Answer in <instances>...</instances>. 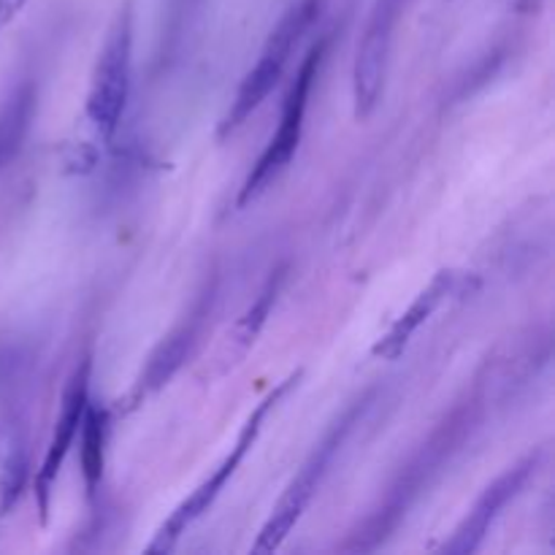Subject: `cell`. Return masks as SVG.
Listing matches in <instances>:
<instances>
[{"label":"cell","instance_id":"obj_1","mask_svg":"<svg viewBox=\"0 0 555 555\" xmlns=\"http://www.w3.org/2000/svg\"><path fill=\"white\" fill-rule=\"evenodd\" d=\"M480 390H475L472 396H466L464 401L450 410V415L439 423L431 431V437L421 444L415 455L410 459V464L399 472V477L393 480V486L388 488L385 499L379 502V507L358 526V531H352L350 540L345 542V551L350 553H366L377 551L396 529H399L401 520L406 518V513L412 509V504L423 496L428 486L437 480L444 472V466L453 461V455L464 448L466 439L472 437L475 426L480 423Z\"/></svg>","mask_w":555,"mask_h":555},{"label":"cell","instance_id":"obj_2","mask_svg":"<svg viewBox=\"0 0 555 555\" xmlns=\"http://www.w3.org/2000/svg\"><path fill=\"white\" fill-rule=\"evenodd\" d=\"M301 377H304V372L291 374L285 383L276 385V388L271 390V393L266 396V399L260 401V404L255 406L253 412H249L247 423H244L242 434H238V439H236V444L231 448V453L222 459V464L217 466L215 475H211L209 480L201 482V486L195 488V491L190 493V496L184 499V502L179 504L177 509H173L171 518H168L166 524L157 529L155 540H152V545H150V553H171L173 547L179 545V540L188 534L190 526H193L195 520H201L206 513H209L211 504L220 499V493L225 491V486L231 482V477L236 475V469L242 466V461L247 459V453L255 448V442H258L260 431H263L266 417L271 415V410H276V406L285 401V396L291 393L293 388H298Z\"/></svg>","mask_w":555,"mask_h":555},{"label":"cell","instance_id":"obj_3","mask_svg":"<svg viewBox=\"0 0 555 555\" xmlns=\"http://www.w3.org/2000/svg\"><path fill=\"white\" fill-rule=\"evenodd\" d=\"M133 81V5L125 3L106 33L87 90V119L101 139H114Z\"/></svg>","mask_w":555,"mask_h":555},{"label":"cell","instance_id":"obj_4","mask_svg":"<svg viewBox=\"0 0 555 555\" xmlns=\"http://www.w3.org/2000/svg\"><path fill=\"white\" fill-rule=\"evenodd\" d=\"M320 3H323V0H298L296 5H291V9L282 14V20L276 22L271 36L266 38L263 49H260L258 63L247 70V76H244L242 85H238L236 98L231 101V108H228V114L222 117L220 139H228L231 133H236V130L258 112L260 103L269 98V92L280 85L287 60H291L293 54V47H296L298 38L307 33V27L312 25V20L320 11Z\"/></svg>","mask_w":555,"mask_h":555},{"label":"cell","instance_id":"obj_5","mask_svg":"<svg viewBox=\"0 0 555 555\" xmlns=\"http://www.w3.org/2000/svg\"><path fill=\"white\" fill-rule=\"evenodd\" d=\"M366 404H369V399L356 401V404H352L350 410L341 415V421H336L334 426H331V431L325 434L323 442L312 450V455L304 461V466L298 469V475L293 477V482L287 486V491L282 493V499H280V504L274 507V513L269 515V520H266L263 529H260L258 540H255V545H253V553L280 551L282 542L291 537V531L296 529V524L304 518V513H307L309 504H312L314 493H318L320 486H323L325 475H328L331 464H334L336 453L341 450L345 439L350 437L352 426H356V423L361 421L363 412H366Z\"/></svg>","mask_w":555,"mask_h":555},{"label":"cell","instance_id":"obj_6","mask_svg":"<svg viewBox=\"0 0 555 555\" xmlns=\"http://www.w3.org/2000/svg\"><path fill=\"white\" fill-rule=\"evenodd\" d=\"M325 47H328V38H323L320 43H314L312 49L304 57L301 68H298L296 79H293L291 90H287L285 103H282L280 125H276V133L271 135L269 144H266L263 155L258 157V163L253 166V171L244 179V188L238 193V206L249 204L253 198H258L287 166H291L293 155L298 152L304 135V119H307L309 108V95H312V87L318 81L320 65H323Z\"/></svg>","mask_w":555,"mask_h":555},{"label":"cell","instance_id":"obj_7","mask_svg":"<svg viewBox=\"0 0 555 555\" xmlns=\"http://www.w3.org/2000/svg\"><path fill=\"white\" fill-rule=\"evenodd\" d=\"M406 0H374L369 14L366 30L358 43L356 65H352V101H356V117L369 119L379 106L385 92V74H388L390 47L399 16Z\"/></svg>","mask_w":555,"mask_h":555},{"label":"cell","instance_id":"obj_8","mask_svg":"<svg viewBox=\"0 0 555 555\" xmlns=\"http://www.w3.org/2000/svg\"><path fill=\"white\" fill-rule=\"evenodd\" d=\"M90 374H92V358H81L79 366L68 377V385L63 390V404H60L57 423H54L52 439L43 453L41 469L36 472V504L41 524L49 518V499H52V488L57 482L60 472H63L65 459H68L70 448H74L76 437H79L81 417H85L87 401H90Z\"/></svg>","mask_w":555,"mask_h":555},{"label":"cell","instance_id":"obj_9","mask_svg":"<svg viewBox=\"0 0 555 555\" xmlns=\"http://www.w3.org/2000/svg\"><path fill=\"white\" fill-rule=\"evenodd\" d=\"M540 464L542 453L537 450V453H529L526 459H520L518 464L509 466L502 477H496V480L482 491V496L477 499L472 513L464 518V524L455 529L453 540L444 542L442 551L450 555H472L480 551L491 526L496 524V518L502 515V509L524 491V486L529 482V477L540 469Z\"/></svg>","mask_w":555,"mask_h":555},{"label":"cell","instance_id":"obj_10","mask_svg":"<svg viewBox=\"0 0 555 555\" xmlns=\"http://www.w3.org/2000/svg\"><path fill=\"white\" fill-rule=\"evenodd\" d=\"M215 285H206L204 291L198 293V298L193 301L190 312L184 314L182 323L155 347V352L146 361L144 372L135 379L133 393H130V401L133 404H141L146 396L157 393L163 385H168V379L182 369V363L188 361V356L193 352L195 341H198L201 331H204V323L209 320L211 307H215Z\"/></svg>","mask_w":555,"mask_h":555},{"label":"cell","instance_id":"obj_11","mask_svg":"<svg viewBox=\"0 0 555 555\" xmlns=\"http://www.w3.org/2000/svg\"><path fill=\"white\" fill-rule=\"evenodd\" d=\"M455 285H459V274H455L453 269L437 271V274H434V280L428 282L421 293H417V298L410 304V309H406V312L401 314L393 325H390L388 334H385L383 339L372 347V356L383 358V361H396V358H399L401 352L410 347L412 336L421 331V325L428 323V320H431V314L437 312V309L442 307L450 296H453Z\"/></svg>","mask_w":555,"mask_h":555},{"label":"cell","instance_id":"obj_12","mask_svg":"<svg viewBox=\"0 0 555 555\" xmlns=\"http://www.w3.org/2000/svg\"><path fill=\"white\" fill-rule=\"evenodd\" d=\"M36 106L38 87L33 79H22L0 106V171H5L22 152V144L33 128Z\"/></svg>","mask_w":555,"mask_h":555},{"label":"cell","instance_id":"obj_13","mask_svg":"<svg viewBox=\"0 0 555 555\" xmlns=\"http://www.w3.org/2000/svg\"><path fill=\"white\" fill-rule=\"evenodd\" d=\"M81 477H85L87 496L95 499L103 482V466H106V439H108V412L106 406L87 401L85 417H81Z\"/></svg>","mask_w":555,"mask_h":555},{"label":"cell","instance_id":"obj_14","mask_svg":"<svg viewBox=\"0 0 555 555\" xmlns=\"http://www.w3.org/2000/svg\"><path fill=\"white\" fill-rule=\"evenodd\" d=\"M282 282H285V269H280L274 276H271L269 282H266V287L260 291L258 301H255L253 307L247 309V314L238 320L236 341H238V347H242V350H247V347L253 345L255 336L260 334V328H263L266 320H269L271 307H274L276 296H280V291H282Z\"/></svg>","mask_w":555,"mask_h":555},{"label":"cell","instance_id":"obj_15","mask_svg":"<svg viewBox=\"0 0 555 555\" xmlns=\"http://www.w3.org/2000/svg\"><path fill=\"white\" fill-rule=\"evenodd\" d=\"M27 5V0H0V27L9 25L16 14Z\"/></svg>","mask_w":555,"mask_h":555}]
</instances>
